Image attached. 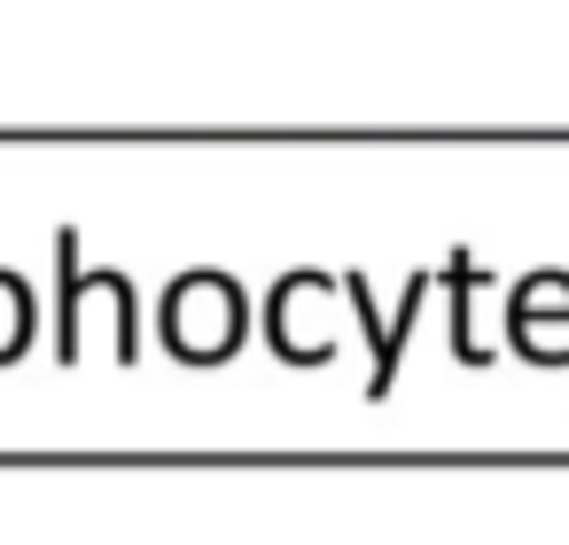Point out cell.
Instances as JSON below:
<instances>
[{
  "label": "cell",
  "instance_id": "obj_2",
  "mask_svg": "<svg viewBox=\"0 0 569 545\" xmlns=\"http://www.w3.org/2000/svg\"><path fill=\"white\" fill-rule=\"evenodd\" d=\"M24 327H32V304H24V289L9 273H0V359L24 351Z\"/></svg>",
  "mask_w": 569,
  "mask_h": 545
},
{
  "label": "cell",
  "instance_id": "obj_1",
  "mask_svg": "<svg viewBox=\"0 0 569 545\" xmlns=\"http://www.w3.org/2000/svg\"><path fill=\"white\" fill-rule=\"evenodd\" d=\"M164 343H172L180 359H196V366L227 359V351L242 343V296H234V281L188 273V281L164 296Z\"/></svg>",
  "mask_w": 569,
  "mask_h": 545
}]
</instances>
